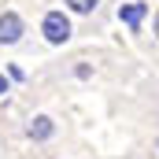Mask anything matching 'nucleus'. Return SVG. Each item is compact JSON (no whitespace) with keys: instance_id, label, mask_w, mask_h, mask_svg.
Instances as JSON below:
<instances>
[{"instance_id":"nucleus-1","label":"nucleus","mask_w":159,"mask_h":159,"mask_svg":"<svg viewBox=\"0 0 159 159\" xmlns=\"http://www.w3.org/2000/svg\"><path fill=\"white\" fill-rule=\"evenodd\" d=\"M41 34H44L48 44H63V41L70 37V19H67L63 11H48L44 22H41Z\"/></svg>"},{"instance_id":"nucleus-2","label":"nucleus","mask_w":159,"mask_h":159,"mask_svg":"<svg viewBox=\"0 0 159 159\" xmlns=\"http://www.w3.org/2000/svg\"><path fill=\"white\" fill-rule=\"evenodd\" d=\"M144 15H148V4H141V0H133V4H122V7H119V22H126L133 34L141 30Z\"/></svg>"},{"instance_id":"nucleus-3","label":"nucleus","mask_w":159,"mask_h":159,"mask_svg":"<svg viewBox=\"0 0 159 159\" xmlns=\"http://www.w3.org/2000/svg\"><path fill=\"white\" fill-rule=\"evenodd\" d=\"M19 37H22V19L15 11H4L0 15V44H15Z\"/></svg>"},{"instance_id":"nucleus-4","label":"nucleus","mask_w":159,"mask_h":159,"mask_svg":"<svg viewBox=\"0 0 159 159\" xmlns=\"http://www.w3.org/2000/svg\"><path fill=\"white\" fill-rule=\"evenodd\" d=\"M52 129H56L52 119H48V115H37V119L30 122V129H26V133H30L34 141H44V137H52Z\"/></svg>"},{"instance_id":"nucleus-5","label":"nucleus","mask_w":159,"mask_h":159,"mask_svg":"<svg viewBox=\"0 0 159 159\" xmlns=\"http://www.w3.org/2000/svg\"><path fill=\"white\" fill-rule=\"evenodd\" d=\"M67 7H70V11H78V15H89V11L96 7V0H67Z\"/></svg>"},{"instance_id":"nucleus-6","label":"nucleus","mask_w":159,"mask_h":159,"mask_svg":"<svg viewBox=\"0 0 159 159\" xmlns=\"http://www.w3.org/2000/svg\"><path fill=\"white\" fill-rule=\"evenodd\" d=\"M4 93H7V78L0 74V96H4Z\"/></svg>"},{"instance_id":"nucleus-7","label":"nucleus","mask_w":159,"mask_h":159,"mask_svg":"<svg viewBox=\"0 0 159 159\" xmlns=\"http://www.w3.org/2000/svg\"><path fill=\"white\" fill-rule=\"evenodd\" d=\"M156 37H159V15H156Z\"/></svg>"}]
</instances>
